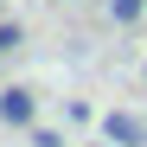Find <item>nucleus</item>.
Wrapping results in <instances>:
<instances>
[{"mask_svg": "<svg viewBox=\"0 0 147 147\" xmlns=\"http://www.w3.org/2000/svg\"><path fill=\"white\" fill-rule=\"evenodd\" d=\"M141 13H147V0H109V19H115V26H134Z\"/></svg>", "mask_w": 147, "mask_h": 147, "instance_id": "obj_3", "label": "nucleus"}, {"mask_svg": "<svg viewBox=\"0 0 147 147\" xmlns=\"http://www.w3.org/2000/svg\"><path fill=\"white\" fill-rule=\"evenodd\" d=\"M102 147H109V141H102Z\"/></svg>", "mask_w": 147, "mask_h": 147, "instance_id": "obj_6", "label": "nucleus"}, {"mask_svg": "<svg viewBox=\"0 0 147 147\" xmlns=\"http://www.w3.org/2000/svg\"><path fill=\"white\" fill-rule=\"evenodd\" d=\"M32 115H38V96L26 83H7V90H0V121H7V128H32Z\"/></svg>", "mask_w": 147, "mask_h": 147, "instance_id": "obj_1", "label": "nucleus"}, {"mask_svg": "<svg viewBox=\"0 0 147 147\" xmlns=\"http://www.w3.org/2000/svg\"><path fill=\"white\" fill-rule=\"evenodd\" d=\"M32 147H64V134H51V128H32Z\"/></svg>", "mask_w": 147, "mask_h": 147, "instance_id": "obj_5", "label": "nucleus"}, {"mask_svg": "<svg viewBox=\"0 0 147 147\" xmlns=\"http://www.w3.org/2000/svg\"><path fill=\"white\" fill-rule=\"evenodd\" d=\"M19 45H26V32H19V26H7V19H0V58H7V51H19Z\"/></svg>", "mask_w": 147, "mask_h": 147, "instance_id": "obj_4", "label": "nucleus"}, {"mask_svg": "<svg viewBox=\"0 0 147 147\" xmlns=\"http://www.w3.org/2000/svg\"><path fill=\"white\" fill-rule=\"evenodd\" d=\"M102 141L109 147H141L147 141V121H134L128 109H115V115H102Z\"/></svg>", "mask_w": 147, "mask_h": 147, "instance_id": "obj_2", "label": "nucleus"}]
</instances>
